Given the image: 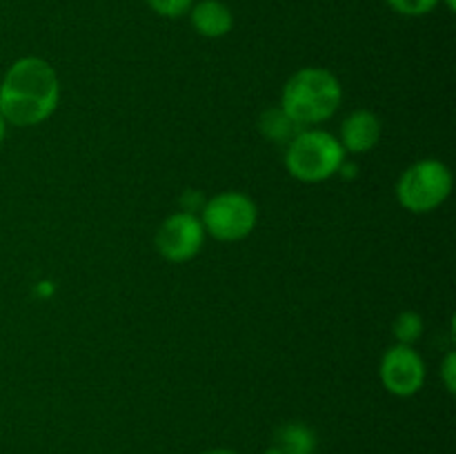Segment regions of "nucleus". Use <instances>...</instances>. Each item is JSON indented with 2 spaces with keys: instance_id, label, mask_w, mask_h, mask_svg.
<instances>
[{
  "instance_id": "obj_1",
  "label": "nucleus",
  "mask_w": 456,
  "mask_h": 454,
  "mask_svg": "<svg viewBox=\"0 0 456 454\" xmlns=\"http://www.w3.org/2000/svg\"><path fill=\"white\" fill-rule=\"evenodd\" d=\"M61 101L58 74L38 56L18 58L0 83V114L13 127H34L56 111Z\"/></svg>"
},
{
  "instance_id": "obj_2",
  "label": "nucleus",
  "mask_w": 456,
  "mask_h": 454,
  "mask_svg": "<svg viewBox=\"0 0 456 454\" xmlns=\"http://www.w3.org/2000/svg\"><path fill=\"white\" fill-rule=\"evenodd\" d=\"M341 101V83L332 71L325 67H303L285 83L281 109L298 127L307 129L332 118Z\"/></svg>"
},
{
  "instance_id": "obj_3",
  "label": "nucleus",
  "mask_w": 456,
  "mask_h": 454,
  "mask_svg": "<svg viewBox=\"0 0 456 454\" xmlns=\"http://www.w3.org/2000/svg\"><path fill=\"white\" fill-rule=\"evenodd\" d=\"M346 163V150L330 132L307 127L285 150V167L301 182H323Z\"/></svg>"
},
{
  "instance_id": "obj_4",
  "label": "nucleus",
  "mask_w": 456,
  "mask_h": 454,
  "mask_svg": "<svg viewBox=\"0 0 456 454\" xmlns=\"http://www.w3.org/2000/svg\"><path fill=\"white\" fill-rule=\"evenodd\" d=\"M454 178L445 163L436 158L419 160L401 174L396 199L412 214H430L439 209L452 194Z\"/></svg>"
},
{
  "instance_id": "obj_5",
  "label": "nucleus",
  "mask_w": 456,
  "mask_h": 454,
  "mask_svg": "<svg viewBox=\"0 0 456 454\" xmlns=\"http://www.w3.org/2000/svg\"><path fill=\"white\" fill-rule=\"evenodd\" d=\"M205 234L223 243L248 239L258 223L256 203L243 191H221L205 203L200 214Z\"/></svg>"
},
{
  "instance_id": "obj_6",
  "label": "nucleus",
  "mask_w": 456,
  "mask_h": 454,
  "mask_svg": "<svg viewBox=\"0 0 456 454\" xmlns=\"http://www.w3.org/2000/svg\"><path fill=\"white\" fill-rule=\"evenodd\" d=\"M205 230L199 216L176 212L160 223L156 231V249L169 263H187L203 249Z\"/></svg>"
},
{
  "instance_id": "obj_7",
  "label": "nucleus",
  "mask_w": 456,
  "mask_h": 454,
  "mask_svg": "<svg viewBox=\"0 0 456 454\" xmlns=\"http://www.w3.org/2000/svg\"><path fill=\"white\" fill-rule=\"evenodd\" d=\"M381 383L390 394L395 396H414L417 392H421L423 383H426V361L421 359L417 350L412 345H401L396 343L395 347L383 354L381 368Z\"/></svg>"
},
{
  "instance_id": "obj_8",
  "label": "nucleus",
  "mask_w": 456,
  "mask_h": 454,
  "mask_svg": "<svg viewBox=\"0 0 456 454\" xmlns=\"http://www.w3.org/2000/svg\"><path fill=\"white\" fill-rule=\"evenodd\" d=\"M383 125L374 111L370 109H356L343 120L341 125V138L338 142L343 150L352 151V154H363V151L374 150L381 141Z\"/></svg>"
},
{
  "instance_id": "obj_9",
  "label": "nucleus",
  "mask_w": 456,
  "mask_h": 454,
  "mask_svg": "<svg viewBox=\"0 0 456 454\" xmlns=\"http://www.w3.org/2000/svg\"><path fill=\"white\" fill-rule=\"evenodd\" d=\"M191 27L203 38H223L234 27V13L221 0H200L190 9Z\"/></svg>"
},
{
  "instance_id": "obj_10",
  "label": "nucleus",
  "mask_w": 456,
  "mask_h": 454,
  "mask_svg": "<svg viewBox=\"0 0 456 454\" xmlns=\"http://www.w3.org/2000/svg\"><path fill=\"white\" fill-rule=\"evenodd\" d=\"M316 436L303 423H285L272 439L267 454H314Z\"/></svg>"
},
{
  "instance_id": "obj_11",
  "label": "nucleus",
  "mask_w": 456,
  "mask_h": 454,
  "mask_svg": "<svg viewBox=\"0 0 456 454\" xmlns=\"http://www.w3.org/2000/svg\"><path fill=\"white\" fill-rule=\"evenodd\" d=\"M261 132L265 134L270 141L274 142H285L288 145L298 132H303V127H298L283 109H267L261 116Z\"/></svg>"
},
{
  "instance_id": "obj_12",
  "label": "nucleus",
  "mask_w": 456,
  "mask_h": 454,
  "mask_svg": "<svg viewBox=\"0 0 456 454\" xmlns=\"http://www.w3.org/2000/svg\"><path fill=\"white\" fill-rule=\"evenodd\" d=\"M423 334V320L417 312H401L395 320V336L401 345H414Z\"/></svg>"
},
{
  "instance_id": "obj_13",
  "label": "nucleus",
  "mask_w": 456,
  "mask_h": 454,
  "mask_svg": "<svg viewBox=\"0 0 456 454\" xmlns=\"http://www.w3.org/2000/svg\"><path fill=\"white\" fill-rule=\"evenodd\" d=\"M386 3L390 4L396 13H401V16L414 18V16H426V13H430L441 0H386Z\"/></svg>"
},
{
  "instance_id": "obj_14",
  "label": "nucleus",
  "mask_w": 456,
  "mask_h": 454,
  "mask_svg": "<svg viewBox=\"0 0 456 454\" xmlns=\"http://www.w3.org/2000/svg\"><path fill=\"white\" fill-rule=\"evenodd\" d=\"M154 13L163 18H181L191 9L194 0H145Z\"/></svg>"
},
{
  "instance_id": "obj_15",
  "label": "nucleus",
  "mask_w": 456,
  "mask_h": 454,
  "mask_svg": "<svg viewBox=\"0 0 456 454\" xmlns=\"http://www.w3.org/2000/svg\"><path fill=\"white\" fill-rule=\"evenodd\" d=\"M441 374H444V383L448 387L450 394L456 392V354L454 352H448V356L444 359V365H441Z\"/></svg>"
},
{
  "instance_id": "obj_16",
  "label": "nucleus",
  "mask_w": 456,
  "mask_h": 454,
  "mask_svg": "<svg viewBox=\"0 0 456 454\" xmlns=\"http://www.w3.org/2000/svg\"><path fill=\"white\" fill-rule=\"evenodd\" d=\"M203 454H239L236 450H230V448H216V450H208V452Z\"/></svg>"
},
{
  "instance_id": "obj_17",
  "label": "nucleus",
  "mask_w": 456,
  "mask_h": 454,
  "mask_svg": "<svg viewBox=\"0 0 456 454\" xmlns=\"http://www.w3.org/2000/svg\"><path fill=\"white\" fill-rule=\"evenodd\" d=\"M4 134H7V120H4L3 114H0V142H3Z\"/></svg>"
},
{
  "instance_id": "obj_18",
  "label": "nucleus",
  "mask_w": 456,
  "mask_h": 454,
  "mask_svg": "<svg viewBox=\"0 0 456 454\" xmlns=\"http://www.w3.org/2000/svg\"><path fill=\"white\" fill-rule=\"evenodd\" d=\"M441 3H445V7H448L450 12H454L456 9V0H441Z\"/></svg>"
}]
</instances>
